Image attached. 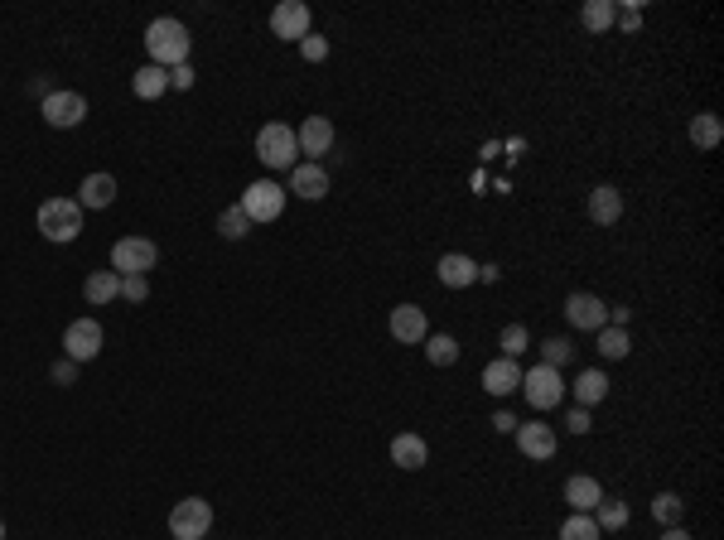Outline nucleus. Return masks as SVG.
I'll use <instances>...</instances> for the list:
<instances>
[{"label": "nucleus", "mask_w": 724, "mask_h": 540, "mask_svg": "<svg viewBox=\"0 0 724 540\" xmlns=\"http://www.w3.org/2000/svg\"><path fill=\"white\" fill-rule=\"evenodd\" d=\"M285 193H295V198H305V203L329 198V169H324V164H314V160L295 164V169H290V189H285Z\"/></svg>", "instance_id": "f8f14e48"}, {"label": "nucleus", "mask_w": 724, "mask_h": 540, "mask_svg": "<svg viewBox=\"0 0 724 540\" xmlns=\"http://www.w3.org/2000/svg\"><path fill=\"white\" fill-rule=\"evenodd\" d=\"M657 540H691V531H686V526H667Z\"/></svg>", "instance_id": "79ce46f5"}, {"label": "nucleus", "mask_w": 724, "mask_h": 540, "mask_svg": "<svg viewBox=\"0 0 724 540\" xmlns=\"http://www.w3.org/2000/svg\"><path fill=\"white\" fill-rule=\"evenodd\" d=\"M44 121L54 126V131H73V126H83L87 121V97L83 92H68V87H58L44 97Z\"/></svg>", "instance_id": "6e6552de"}, {"label": "nucleus", "mask_w": 724, "mask_h": 540, "mask_svg": "<svg viewBox=\"0 0 724 540\" xmlns=\"http://www.w3.org/2000/svg\"><path fill=\"white\" fill-rule=\"evenodd\" d=\"M565 430H570V434H589V430H594V420H589L585 405H575V410L565 415Z\"/></svg>", "instance_id": "e433bc0d"}, {"label": "nucleus", "mask_w": 724, "mask_h": 540, "mask_svg": "<svg viewBox=\"0 0 724 540\" xmlns=\"http://www.w3.org/2000/svg\"><path fill=\"white\" fill-rule=\"evenodd\" d=\"M498 275H502L498 266H478V280H483V285H498Z\"/></svg>", "instance_id": "37998d69"}, {"label": "nucleus", "mask_w": 724, "mask_h": 540, "mask_svg": "<svg viewBox=\"0 0 724 540\" xmlns=\"http://www.w3.org/2000/svg\"><path fill=\"white\" fill-rule=\"evenodd\" d=\"M0 540H5V521H0Z\"/></svg>", "instance_id": "c03bdc74"}, {"label": "nucleus", "mask_w": 724, "mask_h": 540, "mask_svg": "<svg viewBox=\"0 0 724 540\" xmlns=\"http://www.w3.org/2000/svg\"><path fill=\"white\" fill-rule=\"evenodd\" d=\"M208 526H213V507L203 497L174 502V512H169V536L174 540H208Z\"/></svg>", "instance_id": "423d86ee"}, {"label": "nucleus", "mask_w": 724, "mask_h": 540, "mask_svg": "<svg viewBox=\"0 0 724 540\" xmlns=\"http://www.w3.org/2000/svg\"><path fill=\"white\" fill-rule=\"evenodd\" d=\"M594 343H599V357H604V362H623V357L633 352V338H628V328H613V324L599 328V333H594Z\"/></svg>", "instance_id": "a878e982"}, {"label": "nucleus", "mask_w": 724, "mask_h": 540, "mask_svg": "<svg viewBox=\"0 0 724 540\" xmlns=\"http://www.w3.org/2000/svg\"><path fill=\"white\" fill-rule=\"evenodd\" d=\"M271 34L276 39H305L309 34V5L305 0H280L276 10H271Z\"/></svg>", "instance_id": "ddd939ff"}, {"label": "nucleus", "mask_w": 724, "mask_h": 540, "mask_svg": "<svg viewBox=\"0 0 724 540\" xmlns=\"http://www.w3.org/2000/svg\"><path fill=\"white\" fill-rule=\"evenodd\" d=\"M300 54H305L309 63H324V58H329V39H319V34L309 29L305 39H300Z\"/></svg>", "instance_id": "c9c22d12"}, {"label": "nucleus", "mask_w": 724, "mask_h": 540, "mask_svg": "<svg viewBox=\"0 0 724 540\" xmlns=\"http://www.w3.org/2000/svg\"><path fill=\"white\" fill-rule=\"evenodd\" d=\"M604 531L594 526V516L589 512H570L565 516V526H560V540H599Z\"/></svg>", "instance_id": "7c9ffc66"}, {"label": "nucleus", "mask_w": 724, "mask_h": 540, "mask_svg": "<svg viewBox=\"0 0 724 540\" xmlns=\"http://www.w3.org/2000/svg\"><path fill=\"white\" fill-rule=\"evenodd\" d=\"M78 203H83V213H102V208H112L116 203V174H87L83 189H78Z\"/></svg>", "instance_id": "a211bd4d"}, {"label": "nucleus", "mask_w": 724, "mask_h": 540, "mask_svg": "<svg viewBox=\"0 0 724 540\" xmlns=\"http://www.w3.org/2000/svg\"><path fill=\"white\" fill-rule=\"evenodd\" d=\"M517 425H522V420H517L512 410H493V430H498V434H512Z\"/></svg>", "instance_id": "58836bf2"}, {"label": "nucleus", "mask_w": 724, "mask_h": 540, "mask_svg": "<svg viewBox=\"0 0 724 540\" xmlns=\"http://www.w3.org/2000/svg\"><path fill=\"white\" fill-rule=\"evenodd\" d=\"M155 266H160V246L150 242V237H121V242L112 246L116 275H150Z\"/></svg>", "instance_id": "39448f33"}, {"label": "nucleus", "mask_w": 724, "mask_h": 540, "mask_svg": "<svg viewBox=\"0 0 724 540\" xmlns=\"http://www.w3.org/2000/svg\"><path fill=\"white\" fill-rule=\"evenodd\" d=\"M218 232H223L227 242H242L251 232V217L242 213V203H232V208H223V217H218Z\"/></svg>", "instance_id": "2f4dec72"}, {"label": "nucleus", "mask_w": 724, "mask_h": 540, "mask_svg": "<svg viewBox=\"0 0 724 540\" xmlns=\"http://www.w3.org/2000/svg\"><path fill=\"white\" fill-rule=\"evenodd\" d=\"M594 526H599V531H623V526H628V502H623V497H604V502H599V507H594Z\"/></svg>", "instance_id": "bb28decb"}, {"label": "nucleus", "mask_w": 724, "mask_h": 540, "mask_svg": "<svg viewBox=\"0 0 724 540\" xmlns=\"http://www.w3.org/2000/svg\"><path fill=\"white\" fill-rule=\"evenodd\" d=\"M391 463H396V468H406V473H416V468H425V463H430V444H425V439H420V434H396V439H391Z\"/></svg>", "instance_id": "6ab92c4d"}, {"label": "nucleus", "mask_w": 724, "mask_h": 540, "mask_svg": "<svg viewBox=\"0 0 724 540\" xmlns=\"http://www.w3.org/2000/svg\"><path fill=\"white\" fill-rule=\"evenodd\" d=\"M565 391H575V405H599V401H609V377L599 372V367H589V372H580V381L575 386H565Z\"/></svg>", "instance_id": "5701e85b"}, {"label": "nucleus", "mask_w": 724, "mask_h": 540, "mask_svg": "<svg viewBox=\"0 0 724 540\" xmlns=\"http://www.w3.org/2000/svg\"><path fill=\"white\" fill-rule=\"evenodd\" d=\"M618 25H623V29H628V34H633V29L642 25V10H638V5H623V15H618Z\"/></svg>", "instance_id": "ea45409f"}, {"label": "nucleus", "mask_w": 724, "mask_h": 540, "mask_svg": "<svg viewBox=\"0 0 724 540\" xmlns=\"http://www.w3.org/2000/svg\"><path fill=\"white\" fill-rule=\"evenodd\" d=\"M83 295L87 304H112V299H121V275L116 270H92L83 280Z\"/></svg>", "instance_id": "b1692460"}, {"label": "nucleus", "mask_w": 724, "mask_h": 540, "mask_svg": "<svg viewBox=\"0 0 724 540\" xmlns=\"http://www.w3.org/2000/svg\"><path fill=\"white\" fill-rule=\"evenodd\" d=\"M73 377H78V362H68V357H63V362L54 367V381H58V386H68Z\"/></svg>", "instance_id": "a19ab883"}, {"label": "nucleus", "mask_w": 724, "mask_h": 540, "mask_svg": "<svg viewBox=\"0 0 724 540\" xmlns=\"http://www.w3.org/2000/svg\"><path fill=\"white\" fill-rule=\"evenodd\" d=\"M570 338H546V343H541V362H546V367H565V362H570Z\"/></svg>", "instance_id": "72a5a7b5"}, {"label": "nucleus", "mask_w": 724, "mask_h": 540, "mask_svg": "<svg viewBox=\"0 0 724 540\" xmlns=\"http://www.w3.org/2000/svg\"><path fill=\"white\" fill-rule=\"evenodd\" d=\"M34 227H39V237L44 242H78V232H83V203L78 198H44L39 203V213H34Z\"/></svg>", "instance_id": "f03ea898"}, {"label": "nucleus", "mask_w": 724, "mask_h": 540, "mask_svg": "<svg viewBox=\"0 0 724 540\" xmlns=\"http://www.w3.org/2000/svg\"><path fill=\"white\" fill-rule=\"evenodd\" d=\"M102 338H107V333H102L97 319H73V324L63 328V352H68V362H78V367L92 362V357L102 352Z\"/></svg>", "instance_id": "1a4fd4ad"}, {"label": "nucleus", "mask_w": 724, "mask_h": 540, "mask_svg": "<svg viewBox=\"0 0 724 540\" xmlns=\"http://www.w3.org/2000/svg\"><path fill=\"white\" fill-rule=\"evenodd\" d=\"M686 135H691V145H696V150H715V145H720V135H724V126H720V116H715V111H700V116H691Z\"/></svg>", "instance_id": "393cba45"}, {"label": "nucleus", "mask_w": 724, "mask_h": 540, "mask_svg": "<svg viewBox=\"0 0 724 540\" xmlns=\"http://www.w3.org/2000/svg\"><path fill=\"white\" fill-rule=\"evenodd\" d=\"M652 516L662 521V531H667V526H681V521H686V502H681L676 492H657V497H652Z\"/></svg>", "instance_id": "c85d7f7f"}, {"label": "nucleus", "mask_w": 724, "mask_h": 540, "mask_svg": "<svg viewBox=\"0 0 724 540\" xmlns=\"http://www.w3.org/2000/svg\"><path fill=\"white\" fill-rule=\"evenodd\" d=\"M613 20H618V5H613V0H589L585 10H580V25H585L589 34H604Z\"/></svg>", "instance_id": "cd10ccee"}, {"label": "nucleus", "mask_w": 724, "mask_h": 540, "mask_svg": "<svg viewBox=\"0 0 724 540\" xmlns=\"http://www.w3.org/2000/svg\"><path fill=\"white\" fill-rule=\"evenodd\" d=\"M565 502H570V512H594L604 502V487L589 473H575V478H565Z\"/></svg>", "instance_id": "aec40b11"}, {"label": "nucleus", "mask_w": 724, "mask_h": 540, "mask_svg": "<svg viewBox=\"0 0 724 540\" xmlns=\"http://www.w3.org/2000/svg\"><path fill=\"white\" fill-rule=\"evenodd\" d=\"M565 324L580 328V333H599V328L609 324V304L599 295H589V290H575V295L565 299Z\"/></svg>", "instance_id": "9d476101"}, {"label": "nucleus", "mask_w": 724, "mask_h": 540, "mask_svg": "<svg viewBox=\"0 0 724 540\" xmlns=\"http://www.w3.org/2000/svg\"><path fill=\"white\" fill-rule=\"evenodd\" d=\"M425 357H430L435 367H454V362H459V343H454L449 333H430V338H425Z\"/></svg>", "instance_id": "c756f323"}, {"label": "nucleus", "mask_w": 724, "mask_h": 540, "mask_svg": "<svg viewBox=\"0 0 724 540\" xmlns=\"http://www.w3.org/2000/svg\"><path fill=\"white\" fill-rule=\"evenodd\" d=\"M256 160L266 164V169H295L300 164V145H295V126H285V121H271V126H261L256 131Z\"/></svg>", "instance_id": "7ed1b4c3"}, {"label": "nucleus", "mask_w": 724, "mask_h": 540, "mask_svg": "<svg viewBox=\"0 0 724 540\" xmlns=\"http://www.w3.org/2000/svg\"><path fill=\"white\" fill-rule=\"evenodd\" d=\"M131 92H136L140 102H155V97H165V92H169V68H160V63H145L136 78H131Z\"/></svg>", "instance_id": "4be33fe9"}, {"label": "nucleus", "mask_w": 724, "mask_h": 540, "mask_svg": "<svg viewBox=\"0 0 724 540\" xmlns=\"http://www.w3.org/2000/svg\"><path fill=\"white\" fill-rule=\"evenodd\" d=\"M517 449L527 454V459L546 463L556 454V425H541V420H531V425H517Z\"/></svg>", "instance_id": "dca6fc26"}, {"label": "nucleus", "mask_w": 724, "mask_h": 540, "mask_svg": "<svg viewBox=\"0 0 724 540\" xmlns=\"http://www.w3.org/2000/svg\"><path fill=\"white\" fill-rule=\"evenodd\" d=\"M295 145H300V155H329L334 150V121L329 116H305L300 126H295Z\"/></svg>", "instance_id": "4468645a"}, {"label": "nucleus", "mask_w": 724, "mask_h": 540, "mask_svg": "<svg viewBox=\"0 0 724 540\" xmlns=\"http://www.w3.org/2000/svg\"><path fill=\"white\" fill-rule=\"evenodd\" d=\"M145 54H150V63H160V68H179V63H189V54H194L189 25L174 20V15L150 20V25H145Z\"/></svg>", "instance_id": "f257e3e1"}, {"label": "nucleus", "mask_w": 724, "mask_h": 540, "mask_svg": "<svg viewBox=\"0 0 724 540\" xmlns=\"http://www.w3.org/2000/svg\"><path fill=\"white\" fill-rule=\"evenodd\" d=\"M522 386V367L512 362V357H493L488 367H483V391L488 396H512Z\"/></svg>", "instance_id": "f3484780"}, {"label": "nucleus", "mask_w": 724, "mask_h": 540, "mask_svg": "<svg viewBox=\"0 0 724 540\" xmlns=\"http://www.w3.org/2000/svg\"><path fill=\"white\" fill-rule=\"evenodd\" d=\"M435 275H440L445 290H469V285L478 280V261L474 256H464V251H445L440 266H435Z\"/></svg>", "instance_id": "2eb2a0df"}, {"label": "nucleus", "mask_w": 724, "mask_h": 540, "mask_svg": "<svg viewBox=\"0 0 724 540\" xmlns=\"http://www.w3.org/2000/svg\"><path fill=\"white\" fill-rule=\"evenodd\" d=\"M121 299L145 304V299H150V280H145V275H121Z\"/></svg>", "instance_id": "f704fd0d"}, {"label": "nucleus", "mask_w": 724, "mask_h": 540, "mask_svg": "<svg viewBox=\"0 0 724 540\" xmlns=\"http://www.w3.org/2000/svg\"><path fill=\"white\" fill-rule=\"evenodd\" d=\"M169 87H179V92H189V87H194V68H189V63H179V68H169Z\"/></svg>", "instance_id": "4c0bfd02"}, {"label": "nucleus", "mask_w": 724, "mask_h": 540, "mask_svg": "<svg viewBox=\"0 0 724 540\" xmlns=\"http://www.w3.org/2000/svg\"><path fill=\"white\" fill-rule=\"evenodd\" d=\"M623 217V193L613 189V184H599V189L589 193V222H599V227H613Z\"/></svg>", "instance_id": "412c9836"}, {"label": "nucleus", "mask_w": 724, "mask_h": 540, "mask_svg": "<svg viewBox=\"0 0 724 540\" xmlns=\"http://www.w3.org/2000/svg\"><path fill=\"white\" fill-rule=\"evenodd\" d=\"M527 343H531L527 324H507V328H502V333H498V348H502V357H512V362H517V357L527 352Z\"/></svg>", "instance_id": "473e14b6"}, {"label": "nucleus", "mask_w": 724, "mask_h": 540, "mask_svg": "<svg viewBox=\"0 0 724 540\" xmlns=\"http://www.w3.org/2000/svg\"><path fill=\"white\" fill-rule=\"evenodd\" d=\"M387 328H391V338H396V343H425V338H430V319H425V309H420V304H396V309H391V319H387Z\"/></svg>", "instance_id": "9b49d317"}, {"label": "nucleus", "mask_w": 724, "mask_h": 540, "mask_svg": "<svg viewBox=\"0 0 724 540\" xmlns=\"http://www.w3.org/2000/svg\"><path fill=\"white\" fill-rule=\"evenodd\" d=\"M285 198H290V193L280 189L276 179H256V184H247V193H242V213H247L251 222H276V217L285 213Z\"/></svg>", "instance_id": "0eeeda50"}, {"label": "nucleus", "mask_w": 724, "mask_h": 540, "mask_svg": "<svg viewBox=\"0 0 724 540\" xmlns=\"http://www.w3.org/2000/svg\"><path fill=\"white\" fill-rule=\"evenodd\" d=\"M522 396H527V405L541 415V410H556L560 401H565V377H560L556 367H546V362H536L531 372H522V386H517Z\"/></svg>", "instance_id": "20e7f679"}]
</instances>
